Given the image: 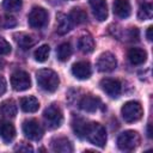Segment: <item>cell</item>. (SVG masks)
<instances>
[{"label": "cell", "instance_id": "obj_1", "mask_svg": "<svg viewBox=\"0 0 153 153\" xmlns=\"http://www.w3.org/2000/svg\"><path fill=\"white\" fill-rule=\"evenodd\" d=\"M36 79H37L38 86L45 92L51 93L59 88L60 79H59V75L53 69H49V68L39 69L36 73Z\"/></svg>", "mask_w": 153, "mask_h": 153}, {"label": "cell", "instance_id": "obj_2", "mask_svg": "<svg viewBox=\"0 0 153 153\" xmlns=\"http://www.w3.org/2000/svg\"><path fill=\"white\" fill-rule=\"evenodd\" d=\"M85 137L98 147H104L106 143V130L98 122H91L87 124Z\"/></svg>", "mask_w": 153, "mask_h": 153}, {"label": "cell", "instance_id": "obj_3", "mask_svg": "<svg viewBox=\"0 0 153 153\" xmlns=\"http://www.w3.org/2000/svg\"><path fill=\"white\" fill-rule=\"evenodd\" d=\"M140 145V135L135 130H126L117 137V146L121 151L130 152Z\"/></svg>", "mask_w": 153, "mask_h": 153}, {"label": "cell", "instance_id": "obj_4", "mask_svg": "<svg viewBox=\"0 0 153 153\" xmlns=\"http://www.w3.org/2000/svg\"><path fill=\"white\" fill-rule=\"evenodd\" d=\"M121 114H122V117L126 122L133 123V122L139 121L142 117L143 110H142V106L139 102L129 100V102L124 103L123 106L121 108Z\"/></svg>", "mask_w": 153, "mask_h": 153}, {"label": "cell", "instance_id": "obj_5", "mask_svg": "<svg viewBox=\"0 0 153 153\" xmlns=\"http://www.w3.org/2000/svg\"><path fill=\"white\" fill-rule=\"evenodd\" d=\"M43 117H44V121L47 123V126L50 128V129H55V128H59L63 121V115H62V111L61 109L55 105V104H51L49 105L44 112H43Z\"/></svg>", "mask_w": 153, "mask_h": 153}, {"label": "cell", "instance_id": "obj_6", "mask_svg": "<svg viewBox=\"0 0 153 153\" xmlns=\"http://www.w3.org/2000/svg\"><path fill=\"white\" fill-rule=\"evenodd\" d=\"M29 25L33 29H41L48 23V12L43 7H33L27 16Z\"/></svg>", "mask_w": 153, "mask_h": 153}, {"label": "cell", "instance_id": "obj_7", "mask_svg": "<svg viewBox=\"0 0 153 153\" xmlns=\"http://www.w3.org/2000/svg\"><path fill=\"white\" fill-rule=\"evenodd\" d=\"M11 85L16 91H25L31 87L30 75L24 71H17L11 75Z\"/></svg>", "mask_w": 153, "mask_h": 153}, {"label": "cell", "instance_id": "obj_8", "mask_svg": "<svg viewBox=\"0 0 153 153\" xmlns=\"http://www.w3.org/2000/svg\"><path fill=\"white\" fill-rule=\"evenodd\" d=\"M23 133L27 139L33 141H37L43 136V129L36 120H26L23 123Z\"/></svg>", "mask_w": 153, "mask_h": 153}, {"label": "cell", "instance_id": "obj_9", "mask_svg": "<svg viewBox=\"0 0 153 153\" xmlns=\"http://www.w3.org/2000/svg\"><path fill=\"white\" fill-rule=\"evenodd\" d=\"M99 86L111 98H117L121 94V91H122L121 82L117 79H112V78H104V79H102L100 82H99Z\"/></svg>", "mask_w": 153, "mask_h": 153}, {"label": "cell", "instance_id": "obj_10", "mask_svg": "<svg viewBox=\"0 0 153 153\" xmlns=\"http://www.w3.org/2000/svg\"><path fill=\"white\" fill-rule=\"evenodd\" d=\"M96 66L99 72H111L117 67V60L114 54L105 51L99 55Z\"/></svg>", "mask_w": 153, "mask_h": 153}, {"label": "cell", "instance_id": "obj_11", "mask_svg": "<svg viewBox=\"0 0 153 153\" xmlns=\"http://www.w3.org/2000/svg\"><path fill=\"white\" fill-rule=\"evenodd\" d=\"M91 73H92L91 65L87 61H79L72 66V74L76 79H80V80L88 79L91 76Z\"/></svg>", "mask_w": 153, "mask_h": 153}, {"label": "cell", "instance_id": "obj_12", "mask_svg": "<svg viewBox=\"0 0 153 153\" xmlns=\"http://www.w3.org/2000/svg\"><path fill=\"white\" fill-rule=\"evenodd\" d=\"M88 2L97 20L103 22L108 18V5L105 0H88Z\"/></svg>", "mask_w": 153, "mask_h": 153}, {"label": "cell", "instance_id": "obj_13", "mask_svg": "<svg viewBox=\"0 0 153 153\" xmlns=\"http://www.w3.org/2000/svg\"><path fill=\"white\" fill-rule=\"evenodd\" d=\"M100 105V99L96 96L92 94H87L81 98V100L79 102V106L81 110L86 111V112H94Z\"/></svg>", "mask_w": 153, "mask_h": 153}, {"label": "cell", "instance_id": "obj_14", "mask_svg": "<svg viewBox=\"0 0 153 153\" xmlns=\"http://www.w3.org/2000/svg\"><path fill=\"white\" fill-rule=\"evenodd\" d=\"M51 148H53L54 152H60V153H71V152H73L72 142L65 136L54 137L51 140Z\"/></svg>", "mask_w": 153, "mask_h": 153}, {"label": "cell", "instance_id": "obj_15", "mask_svg": "<svg viewBox=\"0 0 153 153\" xmlns=\"http://www.w3.org/2000/svg\"><path fill=\"white\" fill-rule=\"evenodd\" d=\"M112 10L118 18H128L131 12L130 2L129 0H115L112 4Z\"/></svg>", "mask_w": 153, "mask_h": 153}, {"label": "cell", "instance_id": "obj_16", "mask_svg": "<svg viewBox=\"0 0 153 153\" xmlns=\"http://www.w3.org/2000/svg\"><path fill=\"white\" fill-rule=\"evenodd\" d=\"M16 136V128L14 126L5 120H0V137L5 142H11Z\"/></svg>", "mask_w": 153, "mask_h": 153}, {"label": "cell", "instance_id": "obj_17", "mask_svg": "<svg viewBox=\"0 0 153 153\" xmlns=\"http://www.w3.org/2000/svg\"><path fill=\"white\" fill-rule=\"evenodd\" d=\"M72 26H73V23L71 22L68 16L63 13H59L56 16V32L59 35H65L69 32Z\"/></svg>", "mask_w": 153, "mask_h": 153}, {"label": "cell", "instance_id": "obj_18", "mask_svg": "<svg viewBox=\"0 0 153 153\" xmlns=\"http://www.w3.org/2000/svg\"><path fill=\"white\" fill-rule=\"evenodd\" d=\"M128 60L131 65H142L146 59H147V53L146 50L141 48H130L128 50Z\"/></svg>", "mask_w": 153, "mask_h": 153}, {"label": "cell", "instance_id": "obj_19", "mask_svg": "<svg viewBox=\"0 0 153 153\" xmlns=\"http://www.w3.org/2000/svg\"><path fill=\"white\" fill-rule=\"evenodd\" d=\"M20 108L23 111L25 112H36L39 108V102L36 97L32 96H27V97H23L19 102Z\"/></svg>", "mask_w": 153, "mask_h": 153}, {"label": "cell", "instance_id": "obj_20", "mask_svg": "<svg viewBox=\"0 0 153 153\" xmlns=\"http://www.w3.org/2000/svg\"><path fill=\"white\" fill-rule=\"evenodd\" d=\"M14 37H16L17 44H18L22 49H29V48H31V47L36 43V39L33 38V36H31V35H29V33H26V32L16 33Z\"/></svg>", "mask_w": 153, "mask_h": 153}, {"label": "cell", "instance_id": "obj_21", "mask_svg": "<svg viewBox=\"0 0 153 153\" xmlns=\"http://www.w3.org/2000/svg\"><path fill=\"white\" fill-rule=\"evenodd\" d=\"M87 124H88V122H86L84 118H81V117H74V120L72 121V128H73V131L75 133V135L78 137L85 139Z\"/></svg>", "mask_w": 153, "mask_h": 153}, {"label": "cell", "instance_id": "obj_22", "mask_svg": "<svg viewBox=\"0 0 153 153\" xmlns=\"http://www.w3.org/2000/svg\"><path fill=\"white\" fill-rule=\"evenodd\" d=\"M94 45L96 44L91 35H82L78 41V48L85 54L92 53L94 50Z\"/></svg>", "mask_w": 153, "mask_h": 153}, {"label": "cell", "instance_id": "obj_23", "mask_svg": "<svg viewBox=\"0 0 153 153\" xmlns=\"http://www.w3.org/2000/svg\"><path fill=\"white\" fill-rule=\"evenodd\" d=\"M17 104L13 99L4 100L0 105V111L5 117H14L17 115Z\"/></svg>", "mask_w": 153, "mask_h": 153}, {"label": "cell", "instance_id": "obj_24", "mask_svg": "<svg viewBox=\"0 0 153 153\" xmlns=\"http://www.w3.org/2000/svg\"><path fill=\"white\" fill-rule=\"evenodd\" d=\"M68 17H69L71 22L73 24H76V25L82 24V23H85L87 20V13H86V11L82 10V8H80V7H74L69 12Z\"/></svg>", "mask_w": 153, "mask_h": 153}, {"label": "cell", "instance_id": "obj_25", "mask_svg": "<svg viewBox=\"0 0 153 153\" xmlns=\"http://www.w3.org/2000/svg\"><path fill=\"white\" fill-rule=\"evenodd\" d=\"M56 55H57V60L65 62L67 61L71 55H72V47L68 42H65V43H61L59 47H57V50H56Z\"/></svg>", "mask_w": 153, "mask_h": 153}, {"label": "cell", "instance_id": "obj_26", "mask_svg": "<svg viewBox=\"0 0 153 153\" xmlns=\"http://www.w3.org/2000/svg\"><path fill=\"white\" fill-rule=\"evenodd\" d=\"M153 16V6L149 2H145L139 7V12H137V18L140 20H146V19H151Z\"/></svg>", "mask_w": 153, "mask_h": 153}, {"label": "cell", "instance_id": "obj_27", "mask_svg": "<svg viewBox=\"0 0 153 153\" xmlns=\"http://www.w3.org/2000/svg\"><path fill=\"white\" fill-rule=\"evenodd\" d=\"M49 53H50V48L48 44H43L41 47H38L35 53H33V56H35V60L38 61V62H44L48 60L49 57Z\"/></svg>", "mask_w": 153, "mask_h": 153}, {"label": "cell", "instance_id": "obj_28", "mask_svg": "<svg viewBox=\"0 0 153 153\" xmlns=\"http://www.w3.org/2000/svg\"><path fill=\"white\" fill-rule=\"evenodd\" d=\"M2 7L10 12H17L22 8V0H4Z\"/></svg>", "mask_w": 153, "mask_h": 153}, {"label": "cell", "instance_id": "obj_29", "mask_svg": "<svg viewBox=\"0 0 153 153\" xmlns=\"http://www.w3.org/2000/svg\"><path fill=\"white\" fill-rule=\"evenodd\" d=\"M17 22L13 17L11 16H2L0 18V26L2 27H12V26H16Z\"/></svg>", "mask_w": 153, "mask_h": 153}, {"label": "cell", "instance_id": "obj_30", "mask_svg": "<svg viewBox=\"0 0 153 153\" xmlns=\"http://www.w3.org/2000/svg\"><path fill=\"white\" fill-rule=\"evenodd\" d=\"M11 53V44L2 37H0V55H7Z\"/></svg>", "mask_w": 153, "mask_h": 153}, {"label": "cell", "instance_id": "obj_31", "mask_svg": "<svg viewBox=\"0 0 153 153\" xmlns=\"http://www.w3.org/2000/svg\"><path fill=\"white\" fill-rule=\"evenodd\" d=\"M126 37L128 38V41L134 42V41H139V30L136 27H130L127 30L126 32Z\"/></svg>", "mask_w": 153, "mask_h": 153}, {"label": "cell", "instance_id": "obj_32", "mask_svg": "<svg viewBox=\"0 0 153 153\" xmlns=\"http://www.w3.org/2000/svg\"><path fill=\"white\" fill-rule=\"evenodd\" d=\"M14 149H16V151H24V152H32V151H33V148H32L29 143H24V142H22V143H19L18 146H16Z\"/></svg>", "mask_w": 153, "mask_h": 153}, {"label": "cell", "instance_id": "obj_33", "mask_svg": "<svg viewBox=\"0 0 153 153\" xmlns=\"http://www.w3.org/2000/svg\"><path fill=\"white\" fill-rule=\"evenodd\" d=\"M5 91H6V80L4 76L0 75V96L4 94Z\"/></svg>", "mask_w": 153, "mask_h": 153}, {"label": "cell", "instance_id": "obj_34", "mask_svg": "<svg viewBox=\"0 0 153 153\" xmlns=\"http://www.w3.org/2000/svg\"><path fill=\"white\" fill-rule=\"evenodd\" d=\"M152 30H153V27H152V26H148V27H147L146 37H147V39H148V41H152Z\"/></svg>", "mask_w": 153, "mask_h": 153}, {"label": "cell", "instance_id": "obj_35", "mask_svg": "<svg viewBox=\"0 0 153 153\" xmlns=\"http://www.w3.org/2000/svg\"><path fill=\"white\" fill-rule=\"evenodd\" d=\"M147 135H148V137H152V124L151 123H148V126H147Z\"/></svg>", "mask_w": 153, "mask_h": 153}, {"label": "cell", "instance_id": "obj_36", "mask_svg": "<svg viewBox=\"0 0 153 153\" xmlns=\"http://www.w3.org/2000/svg\"><path fill=\"white\" fill-rule=\"evenodd\" d=\"M4 65H5V62H4V61H2L1 59H0V69H1L2 67H4Z\"/></svg>", "mask_w": 153, "mask_h": 153}]
</instances>
